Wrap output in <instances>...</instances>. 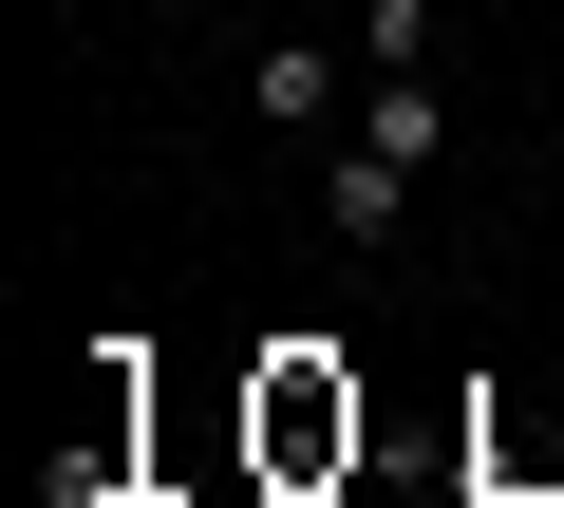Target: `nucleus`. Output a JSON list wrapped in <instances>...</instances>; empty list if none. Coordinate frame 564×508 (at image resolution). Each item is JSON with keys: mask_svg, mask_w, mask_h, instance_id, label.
<instances>
[{"mask_svg": "<svg viewBox=\"0 0 564 508\" xmlns=\"http://www.w3.org/2000/svg\"><path fill=\"white\" fill-rule=\"evenodd\" d=\"M358 433H377V414H358V377H339L321 339H282V358L245 377V471H263L282 508H321V489L358 471Z\"/></svg>", "mask_w": 564, "mask_h": 508, "instance_id": "f257e3e1", "label": "nucleus"}, {"mask_svg": "<svg viewBox=\"0 0 564 508\" xmlns=\"http://www.w3.org/2000/svg\"><path fill=\"white\" fill-rule=\"evenodd\" d=\"M245 114H263V132H321V114H339V39H263V57H245Z\"/></svg>", "mask_w": 564, "mask_h": 508, "instance_id": "f03ea898", "label": "nucleus"}, {"mask_svg": "<svg viewBox=\"0 0 564 508\" xmlns=\"http://www.w3.org/2000/svg\"><path fill=\"white\" fill-rule=\"evenodd\" d=\"M321 207H339V245H395V226H414V170H395V151H339Z\"/></svg>", "mask_w": 564, "mask_h": 508, "instance_id": "7ed1b4c3", "label": "nucleus"}, {"mask_svg": "<svg viewBox=\"0 0 564 508\" xmlns=\"http://www.w3.org/2000/svg\"><path fill=\"white\" fill-rule=\"evenodd\" d=\"M433 132H452V114H433V76H377V114H358V151H395V170H433Z\"/></svg>", "mask_w": 564, "mask_h": 508, "instance_id": "20e7f679", "label": "nucleus"}, {"mask_svg": "<svg viewBox=\"0 0 564 508\" xmlns=\"http://www.w3.org/2000/svg\"><path fill=\"white\" fill-rule=\"evenodd\" d=\"M358 76H433V0H358Z\"/></svg>", "mask_w": 564, "mask_h": 508, "instance_id": "39448f33", "label": "nucleus"}, {"mask_svg": "<svg viewBox=\"0 0 564 508\" xmlns=\"http://www.w3.org/2000/svg\"><path fill=\"white\" fill-rule=\"evenodd\" d=\"M170 20H207V0H170Z\"/></svg>", "mask_w": 564, "mask_h": 508, "instance_id": "423d86ee", "label": "nucleus"}]
</instances>
